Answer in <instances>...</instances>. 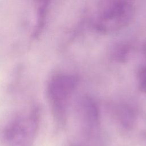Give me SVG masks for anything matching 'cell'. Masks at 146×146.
Listing matches in <instances>:
<instances>
[{
	"label": "cell",
	"mask_w": 146,
	"mask_h": 146,
	"mask_svg": "<svg viewBox=\"0 0 146 146\" xmlns=\"http://www.w3.org/2000/svg\"><path fill=\"white\" fill-rule=\"evenodd\" d=\"M135 9L129 1H110L99 8L94 21V27L99 32L110 33L127 26L132 21Z\"/></svg>",
	"instance_id": "obj_1"
},
{
	"label": "cell",
	"mask_w": 146,
	"mask_h": 146,
	"mask_svg": "<svg viewBox=\"0 0 146 146\" xmlns=\"http://www.w3.org/2000/svg\"><path fill=\"white\" fill-rule=\"evenodd\" d=\"M74 75L60 74L55 76L48 86V96L55 118L60 123L65 121L69 100L78 84Z\"/></svg>",
	"instance_id": "obj_2"
},
{
	"label": "cell",
	"mask_w": 146,
	"mask_h": 146,
	"mask_svg": "<svg viewBox=\"0 0 146 146\" xmlns=\"http://www.w3.org/2000/svg\"><path fill=\"white\" fill-rule=\"evenodd\" d=\"M37 127L38 117L35 114L15 120L5 132L7 146H33Z\"/></svg>",
	"instance_id": "obj_3"
},
{
	"label": "cell",
	"mask_w": 146,
	"mask_h": 146,
	"mask_svg": "<svg viewBox=\"0 0 146 146\" xmlns=\"http://www.w3.org/2000/svg\"><path fill=\"white\" fill-rule=\"evenodd\" d=\"M81 109L86 123L91 127L96 126L99 121V112L95 102L90 98H84L81 103Z\"/></svg>",
	"instance_id": "obj_4"
},
{
	"label": "cell",
	"mask_w": 146,
	"mask_h": 146,
	"mask_svg": "<svg viewBox=\"0 0 146 146\" xmlns=\"http://www.w3.org/2000/svg\"><path fill=\"white\" fill-rule=\"evenodd\" d=\"M117 119L121 127L127 131L131 130L136 122V115L129 107H121L117 113Z\"/></svg>",
	"instance_id": "obj_5"
},
{
	"label": "cell",
	"mask_w": 146,
	"mask_h": 146,
	"mask_svg": "<svg viewBox=\"0 0 146 146\" xmlns=\"http://www.w3.org/2000/svg\"><path fill=\"white\" fill-rule=\"evenodd\" d=\"M143 51L145 60L139 68L137 79L140 90L143 92H146V45L144 46Z\"/></svg>",
	"instance_id": "obj_6"
}]
</instances>
